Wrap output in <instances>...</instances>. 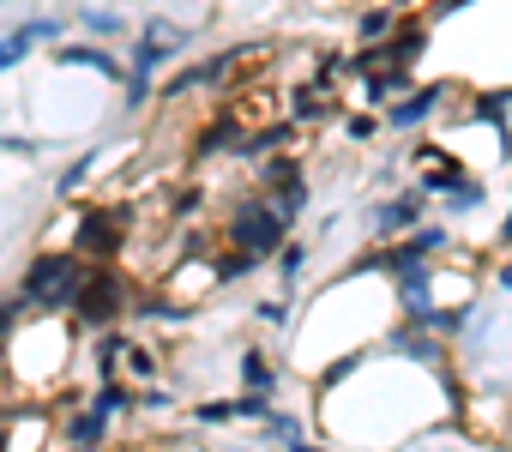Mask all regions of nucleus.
Returning a JSON list of instances; mask_svg holds the SVG:
<instances>
[{
    "instance_id": "nucleus-10",
    "label": "nucleus",
    "mask_w": 512,
    "mask_h": 452,
    "mask_svg": "<svg viewBox=\"0 0 512 452\" xmlns=\"http://www.w3.org/2000/svg\"><path fill=\"white\" fill-rule=\"evenodd\" d=\"M428 19H404L398 31H386L374 49H380V67H410V61H422L428 55Z\"/></svg>"
},
{
    "instance_id": "nucleus-33",
    "label": "nucleus",
    "mask_w": 512,
    "mask_h": 452,
    "mask_svg": "<svg viewBox=\"0 0 512 452\" xmlns=\"http://www.w3.org/2000/svg\"><path fill=\"white\" fill-rule=\"evenodd\" d=\"M494 284H500V290H512V260H506V266L494 272Z\"/></svg>"
},
{
    "instance_id": "nucleus-16",
    "label": "nucleus",
    "mask_w": 512,
    "mask_h": 452,
    "mask_svg": "<svg viewBox=\"0 0 512 452\" xmlns=\"http://www.w3.org/2000/svg\"><path fill=\"white\" fill-rule=\"evenodd\" d=\"M235 380H241V392H278V368L260 356V350H241V368H235Z\"/></svg>"
},
{
    "instance_id": "nucleus-17",
    "label": "nucleus",
    "mask_w": 512,
    "mask_h": 452,
    "mask_svg": "<svg viewBox=\"0 0 512 452\" xmlns=\"http://www.w3.org/2000/svg\"><path fill=\"white\" fill-rule=\"evenodd\" d=\"M506 109H512V85H506V91H482V97H476V121H488V127L500 133V145L512 151V127H506Z\"/></svg>"
},
{
    "instance_id": "nucleus-30",
    "label": "nucleus",
    "mask_w": 512,
    "mask_h": 452,
    "mask_svg": "<svg viewBox=\"0 0 512 452\" xmlns=\"http://www.w3.org/2000/svg\"><path fill=\"white\" fill-rule=\"evenodd\" d=\"M266 434H272V440H302V422L284 416V410H272V416H266Z\"/></svg>"
},
{
    "instance_id": "nucleus-1",
    "label": "nucleus",
    "mask_w": 512,
    "mask_h": 452,
    "mask_svg": "<svg viewBox=\"0 0 512 452\" xmlns=\"http://www.w3.org/2000/svg\"><path fill=\"white\" fill-rule=\"evenodd\" d=\"M290 223H296V217H284L266 193H247V199H235V205H229V217H223V242H229L235 254L272 260V254L290 242Z\"/></svg>"
},
{
    "instance_id": "nucleus-25",
    "label": "nucleus",
    "mask_w": 512,
    "mask_h": 452,
    "mask_svg": "<svg viewBox=\"0 0 512 452\" xmlns=\"http://www.w3.org/2000/svg\"><path fill=\"white\" fill-rule=\"evenodd\" d=\"M133 404V392L127 386H115V380H103L97 386V398H91V410H103V416H115V410H127Z\"/></svg>"
},
{
    "instance_id": "nucleus-12",
    "label": "nucleus",
    "mask_w": 512,
    "mask_h": 452,
    "mask_svg": "<svg viewBox=\"0 0 512 452\" xmlns=\"http://www.w3.org/2000/svg\"><path fill=\"white\" fill-rule=\"evenodd\" d=\"M422 211H428V193H422V187L380 199V205H374V236H398V230H410V223H422Z\"/></svg>"
},
{
    "instance_id": "nucleus-21",
    "label": "nucleus",
    "mask_w": 512,
    "mask_h": 452,
    "mask_svg": "<svg viewBox=\"0 0 512 452\" xmlns=\"http://www.w3.org/2000/svg\"><path fill=\"white\" fill-rule=\"evenodd\" d=\"M272 260H278V284H284V296H290V290H296V278H302V266H308V248H302V242H284Z\"/></svg>"
},
{
    "instance_id": "nucleus-27",
    "label": "nucleus",
    "mask_w": 512,
    "mask_h": 452,
    "mask_svg": "<svg viewBox=\"0 0 512 452\" xmlns=\"http://www.w3.org/2000/svg\"><path fill=\"white\" fill-rule=\"evenodd\" d=\"M235 404V422H247V416H272V398L266 392H241V398H229Z\"/></svg>"
},
{
    "instance_id": "nucleus-11",
    "label": "nucleus",
    "mask_w": 512,
    "mask_h": 452,
    "mask_svg": "<svg viewBox=\"0 0 512 452\" xmlns=\"http://www.w3.org/2000/svg\"><path fill=\"white\" fill-rule=\"evenodd\" d=\"M290 145H296V121L284 115V121H266V127L241 133V139H235V157H241V163H260V157H278V151H290Z\"/></svg>"
},
{
    "instance_id": "nucleus-31",
    "label": "nucleus",
    "mask_w": 512,
    "mask_h": 452,
    "mask_svg": "<svg viewBox=\"0 0 512 452\" xmlns=\"http://www.w3.org/2000/svg\"><path fill=\"white\" fill-rule=\"evenodd\" d=\"M260 320L284 332V326H290V296H284V302H260Z\"/></svg>"
},
{
    "instance_id": "nucleus-6",
    "label": "nucleus",
    "mask_w": 512,
    "mask_h": 452,
    "mask_svg": "<svg viewBox=\"0 0 512 452\" xmlns=\"http://www.w3.org/2000/svg\"><path fill=\"white\" fill-rule=\"evenodd\" d=\"M260 193L284 211V217H302V205H308V175H302V163L284 151V157H260Z\"/></svg>"
},
{
    "instance_id": "nucleus-5",
    "label": "nucleus",
    "mask_w": 512,
    "mask_h": 452,
    "mask_svg": "<svg viewBox=\"0 0 512 452\" xmlns=\"http://www.w3.org/2000/svg\"><path fill=\"white\" fill-rule=\"evenodd\" d=\"M127 223H133V205L85 211V217H79V242H73V254H85V260H115L121 242H127Z\"/></svg>"
},
{
    "instance_id": "nucleus-7",
    "label": "nucleus",
    "mask_w": 512,
    "mask_h": 452,
    "mask_svg": "<svg viewBox=\"0 0 512 452\" xmlns=\"http://www.w3.org/2000/svg\"><path fill=\"white\" fill-rule=\"evenodd\" d=\"M446 97H452V85H446V79H434V85H410L404 97H392V103H386L380 133H416V127H422Z\"/></svg>"
},
{
    "instance_id": "nucleus-9",
    "label": "nucleus",
    "mask_w": 512,
    "mask_h": 452,
    "mask_svg": "<svg viewBox=\"0 0 512 452\" xmlns=\"http://www.w3.org/2000/svg\"><path fill=\"white\" fill-rule=\"evenodd\" d=\"M67 25L61 19H25V25H13V31H0V73H13L19 61H31V49H43V43H55Z\"/></svg>"
},
{
    "instance_id": "nucleus-22",
    "label": "nucleus",
    "mask_w": 512,
    "mask_h": 452,
    "mask_svg": "<svg viewBox=\"0 0 512 452\" xmlns=\"http://www.w3.org/2000/svg\"><path fill=\"white\" fill-rule=\"evenodd\" d=\"M253 266H260L253 254H235V248H229V254H217V260H211V278H217V284H241Z\"/></svg>"
},
{
    "instance_id": "nucleus-19",
    "label": "nucleus",
    "mask_w": 512,
    "mask_h": 452,
    "mask_svg": "<svg viewBox=\"0 0 512 452\" xmlns=\"http://www.w3.org/2000/svg\"><path fill=\"white\" fill-rule=\"evenodd\" d=\"M482 199H488V187H482L476 175H464V181H458L452 193H440V205H446V217H470V211H476Z\"/></svg>"
},
{
    "instance_id": "nucleus-35",
    "label": "nucleus",
    "mask_w": 512,
    "mask_h": 452,
    "mask_svg": "<svg viewBox=\"0 0 512 452\" xmlns=\"http://www.w3.org/2000/svg\"><path fill=\"white\" fill-rule=\"evenodd\" d=\"M0 452H7V422H0Z\"/></svg>"
},
{
    "instance_id": "nucleus-29",
    "label": "nucleus",
    "mask_w": 512,
    "mask_h": 452,
    "mask_svg": "<svg viewBox=\"0 0 512 452\" xmlns=\"http://www.w3.org/2000/svg\"><path fill=\"white\" fill-rule=\"evenodd\" d=\"M91 169H97V151H85V157H79V163H73V169L61 175V193H79V187L91 181Z\"/></svg>"
},
{
    "instance_id": "nucleus-15",
    "label": "nucleus",
    "mask_w": 512,
    "mask_h": 452,
    "mask_svg": "<svg viewBox=\"0 0 512 452\" xmlns=\"http://www.w3.org/2000/svg\"><path fill=\"white\" fill-rule=\"evenodd\" d=\"M392 278H398V296H404L410 314H422V308L434 302V266H428V260H416V266H404V272H392Z\"/></svg>"
},
{
    "instance_id": "nucleus-2",
    "label": "nucleus",
    "mask_w": 512,
    "mask_h": 452,
    "mask_svg": "<svg viewBox=\"0 0 512 452\" xmlns=\"http://www.w3.org/2000/svg\"><path fill=\"white\" fill-rule=\"evenodd\" d=\"M91 278V260L85 254H37L25 272H19V296L37 308V314H67L73 296L85 290Z\"/></svg>"
},
{
    "instance_id": "nucleus-14",
    "label": "nucleus",
    "mask_w": 512,
    "mask_h": 452,
    "mask_svg": "<svg viewBox=\"0 0 512 452\" xmlns=\"http://www.w3.org/2000/svg\"><path fill=\"white\" fill-rule=\"evenodd\" d=\"M235 139H241V121H235V115H211V121L193 133V157H217V151H235Z\"/></svg>"
},
{
    "instance_id": "nucleus-24",
    "label": "nucleus",
    "mask_w": 512,
    "mask_h": 452,
    "mask_svg": "<svg viewBox=\"0 0 512 452\" xmlns=\"http://www.w3.org/2000/svg\"><path fill=\"white\" fill-rule=\"evenodd\" d=\"M151 79H157V73H127V79H121V103H127L133 115H139V109L157 97V85H151Z\"/></svg>"
},
{
    "instance_id": "nucleus-20",
    "label": "nucleus",
    "mask_w": 512,
    "mask_h": 452,
    "mask_svg": "<svg viewBox=\"0 0 512 452\" xmlns=\"http://www.w3.org/2000/svg\"><path fill=\"white\" fill-rule=\"evenodd\" d=\"M79 25H85L91 37H121V31H127V19H121L115 7H91V0L79 7Z\"/></svg>"
},
{
    "instance_id": "nucleus-23",
    "label": "nucleus",
    "mask_w": 512,
    "mask_h": 452,
    "mask_svg": "<svg viewBox=\"0 0 512 452\" xmlns=\"http://www.w3.org/2000/svg\"><path fill=\"white\" fill-rule=\"evenodd\" d=\"M392 25H398V13H392V7H368V13L356 19V37H362V43H380Z\"/></svg>"
},
{
    "instance_id": "nucleus-8",
    "label": "nucleus",
    "mask_w": 512,
    "mask_h": 452,
    "mask_svg": "<svg viewBox=\"0 0 512 452\" xmlns=\"http://www.w3.org/2000/svg\"><path fill=\"white\" fill-rule=\"evenodd\" d=\"M181 49H187V31H181V25H169V19H145L127 73H157V67H163L169 55H181Z\"/></svg>"
},
{
    "instance_id": "nucleus-4",
    "label": "nucleus",
    "mask_w": 512,
    "mask_h": 452,
    "mask_svg": "<svg viewBox=\"0 0 512 452\" xmlns=\"http://www.w3.org/2000/svg\"><path fill=\"white\" fill-rule=\"evenodd\" d=\"M452 248V230L446 223H428V230H410L398 248H380V254H368V260H356L350 272H404V266H416V260H434V254H446Z\"/></svg>"
},
{
    "instance_id": "nucleus-28",
    "label": "nucleus",
    "mask_w": 512,
    "mask_h": 452,
    "mask_svg": "<svg viewBox=\"0 0 512 452\" xmlns=\"http://www.w3.org/2000/svg\"><path fill=\"white\" fill-rule=\"evenodd\" d=\"M344 133H350V139H362V145H368V139H380V115H368V109H356V115H350V121H344Z\"/></svg>"
},
{
    "instance_id": "nucleus-32",
    "label": "nucleus",
    "mask_w": 512,
    "mask_h": 452,
    "mask_svg": "<svg viewBox=\"0 0 512 452\" xmlns=\"http://www.w3.org/2000/svg\"><path fill=\"white\" fill-rule=\"evenodd\" d=\"M350 374H356V356H338V362L320 374V386H338V380H350Z\"/></svg>"
},
{
    "instance_id": "nucleus-34",
    "label": "nucleus",
    "mask_w": 512,
    "mask_h": 452,
    "mask_svg": "<svg viewBox=\"0 0 512 452\" xmlns=\"http://www.w3.org/2000/svg\"><path fill=\"white\" fill-rule=\"evenodd\" d=\"M284 446H290V452H320V446H308V440H284Z\"/></svg>"
},
{
    "instance_id": "nucleus-26",
    "label": "nucleus",
    "mask_w": 512,
    "mask_h": 452,
    "mask_svg": "<svg viewBox=\"0 0 512 452\" xmlns=\"http://www.w3.org/2000/svg\"><path fill=\"white\" fill-rule=\"evenodd\" d=\"M193 422L223 428V422H235V404H229V398H211V404H199V410H193Z\"/></svg>"
},
{
    "instance_id": "nucleus-18",
    "label": "nucleus",
    "mask_w": 512,
    "mask_h": 452,
    "mask_svg": "<svg viewBox=\"0 0 512 452\" xmlns=\"http://www.w3.org/2000/svg\"><path fill=\"white\" fill-rule=\"evenodd\" d=\"M103 434H109V416H103V410L85 404L79 416H67V440H73V446H103Z\"/></svg>"
},
{
    "instance_id": "nucleus-36",
    "label": "nucleus",
    "mask_w": 512,
    "mask_h": 452,
    "mask_svg": "<svg viewBox=\"0 0 512 452\" xmlns=\"http://www.w3.org/2000/svg\"><path fill=\"white\" fill-rule=\"evenodd\" d=\"M79 452H103V446H79Z\"/></svg>"
},
{
    "instance_id": "nucleus-13",
    "label": "nucleus",
    "mask_w": 512,
    "mask_h": 452,
    "mask_svg": "<svg viewBox=\"0 0 512 452\" xmlns=\"http://www.w3.org/2000/svg\"><path fill=\"white\" fill-rule=\"evenodd\" d=\"M55 67H79V73L115 79V85L127 79V67H121V61H115V55H109L103 43H61V49H55Z\"/></svg>"
},
{
    "instance_id": "nucleus-3",
    "label": "nucleus",
    "mask_w": 512,
    "mask_h": 452,
    "mask_svg": "<svg viewBox=\"0 0 512 452\" xmlns=\"http://www.w3.org/2000/svg\"><path fill=\"white\" fill-rule=\"evenodd\" d=\"M127 308H133V284H127L109 260H91V278H85V290L73 296L79 326H85V332H109L115 320H127Z\"/></svg>"
}]
</instances>
